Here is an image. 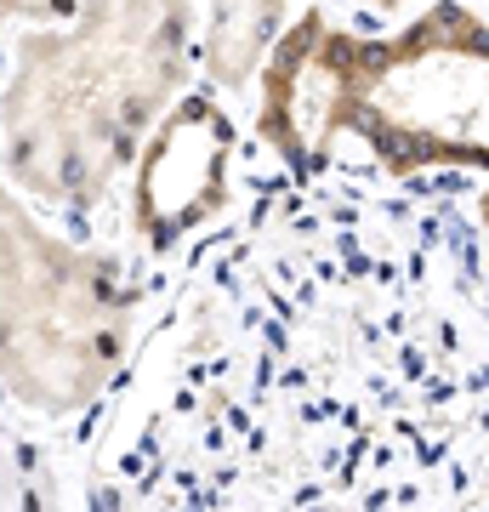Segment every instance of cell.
Wrapping results in <instances>:
<instances>
[{"instance_id":"8992f818","label":"cell","mask_w":489,"mask_h":512,"mask_svg":"<svg viewBox=\"0 0 489 512\" xmlns=\"http://www.w3.org/2000/svg\"><path fill=\"white\" fill-rule=\"evenodd\" d=\"M285 0H211L205 18V74L222 92H245L279 46Z\"/></svg>"},{"instance_id":"52a82bcc","label":"cell","mask_w":489,"mask_h":512,"mask_svg":"<svg viewBox=\"0 0 489 512\" xmlns=\"http://www.w3.org/2000/svg\"><path fill=\"white\" fill-rule=\"evenodd\" d=\"M86 0H0V35L12 18H74Z\"/></svg>"},{"instance_id":"7a4b0ae2","label":"cell","mask_w":489,"mask_h":512,"mask_svg":"<svg viewBox=\"0 0 489 512\" xmlns=\"http://www.w3.org/2000/svg\"><path fill=\"white\" fill-rule=\"evenodd\" d=\"M131 348V296L114 262L29 217L0 171V382L40 416L86 410Z\"/></svg>"},{"instance_id":"277c9868","label":"cell","mask_w":489,"mask_h":512,"mask_svg":"<svg viewBox=\"0 0 489 512\" xmlns=\"http://www.w3.org/2000/svg\"><path fill=\"white\" fill-rule=\"evenodd\" d=\"M347 46L353 35L336 29L325 12H302L290 35L262 63V114L256 131L290 165H319L342 137V92H347Z\"/></svg>"},{"instance_id":"ba28073f","label":"cell","mask_w":489,"mask_h":512,"mask_svg":"<svg viewBox=\"0 0 489 512\" xmlns=\"http://www.w3.org/2000/svg\"><path fill=\"white\" fill-rule=\"evenodd\" d=\"M376 6H399V0H376Z\"/></svg>"},{"instance_id":"5b68a950","label":"cell","mask_w":489,"mask_h":512,"mask_svg":"<svg viewBox=\"0 0 489 512\" xmlns=\"http://www.w3.org/2000/svg\"><path fill=\"white\" fill-rule=\"evenodd\" d=\"M228 148L234 126L211 97H182L160 120V131L143 148V177H137V228L148 239H177L194 222H205L228 194Z\"/></svg>"},{"instance_id":"3957f363","label":"cell","mask_w":489,"mask_h":512,"mask_svg":"<svg viewBox=\"0 0 489 512\" xmlns=\"http://www.w3.org/2000/svg\"><path fill=\"white\" fill-rule=\"evenodd\" d=\"M342 131L364 137L393 177L421 165H472L489 228V23L467 6H433L387 40L347 46Z\"/></svg>"},{"instance_id":"6da1fadb","label":"cell","mask_w":489,"mask_h":512,"mask_svg":"<svg viewBox=\"0 0 489 512\" xmlns=\"http://www.w3.org/2000/svg\"><path fill=\"white\" fill-rule=\"evenodd\" d=\"M188 74V0H86L18 46L0 92L6 177L46 205H91L143 160Z\"/></svg>"}]
</instances>
